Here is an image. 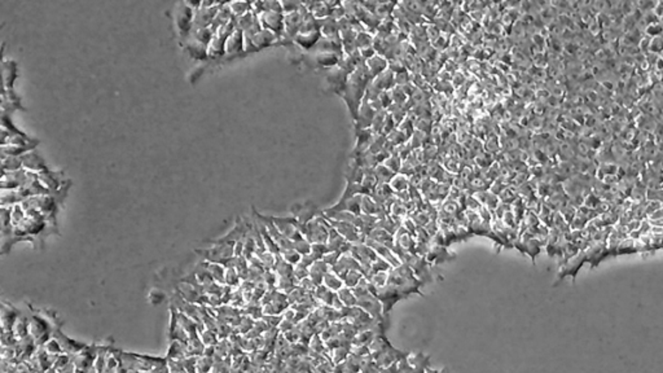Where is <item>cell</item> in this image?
<instances>
[{"instance_id":"e575fe53","label":"cell","mask_w":663,"mask_h":373,"mask_svg":"<svg viewBox=\"0 0 663 373\" xmlns=\"http://www.w3.org/2000/svg\"><path fill=\"white\" fill-rule=\"evenodd\" d=\"M227 4H228V8H230L235 17L243 16V14H245L246 12H249L252 9V3H248V1H231V3Z\"/></svg>"},{"instance_id":"b9f144b4","label":"cell","mask_w":663,"mask_h":373,"mask_svg":"<svg viewBox=\"0 0 663 373\" xmlns=\"http://www.w3.org/2000/svg\"><path fill=\"white\" fill-rule=\"evenodd\" d=\"M384 165H385L390 171H393L395 174V172H398L399 170H400V165H401L400 158H399V156H397V154H392V156H389L388 158H386Z\"/></svg>"},{"instance_id":"ab89813d","label":"cell","mask_w":663,"mask_h":373,"mask_svg":"<svg viewBox=\"0 0 663 373\" xmlns=\"http://www.w3.org/2000/svg\"><path fill=\"white\" fill-rule=\"evenodd\" d=\"M328 253L327 244H311V254L316 260L323 259L324 255Z\"/></svg>"},{"instance_id":"f907efd6","label":"cell","mask_w":663,"mask_h":373,"mask_svg":"<svg viewBox=\"0 0 663 373\" xmlns=\"http://www.w3.org/2000/svg\"><path fill=\"white\" fill-rule=\"evenodd\" d=\"M380 373H398V363L392 364L389 367H384L380 370Z\"/></svg>"},{"instance_id":"bcb514c9","label":"cell","mask_w":663,"mask_h":373,"mask_svg":"<svg viewBox=\"0 0 663 373\" xmlns=\"http://www.w3.org/2000/svg\"><path fill=\"white\" fill-rule=\"evenodd\" d=\"M294 277H295V280H297V282H299L301 280L308 277V267L304 266V264H302L301 262L298 263V264H295V266H294Z\"/></svg>"},{"instance_id":"7a4b0ae2","label":"cell","mask_w":663,"mask_h":373,"mask_svg":"<svg viewBox=\"0 0 663 373\" xmlns=\"http://www.w3.org/2000/svg\"><path fill=\"white\" fill-rule=\"evenodd\" d=\"M388 284L399 289L405 298L412 294H420L424 297V293L421 292L424 284L416 277L411 267L407 266L405 263H400L398 267H394L389 271Z\"/></svg>"},{"instance_id":"7402d4cb","label":"cell","mask_w":663,"mask_h":373,"mask_svg":"<svg viewBox=\"0 0 663 373\" xmlns=\"http://www.w3.org/2000/svg\"><path fill=\"white\" fill-rule=\"evenodd\" d=\"M407 360L414 370L426 371L430 368V355L424 353H409Z\"/></svg>"},{"instance_id":"c3c4849f","label":"cell","mask_w":663,"mask_h":373,"mask_svg":"<svg viewBox=\"0 0 663 373\" xmlns=\"http://www.w3.org/2000/svg\"><path fill=\"white\" fill-rule=\"evenodd\" d=\"M342 254H343L342 251H328V253L324 255L323 260L327 263L329 267H333L334 264H337V262L340 260Z\"/></svg>"},{"instance_id":"3957f363","label":"cell","mask_w":663,"mask_h":373,"mask_svg":"<svg viewBox=\"0 0 663 373\" xmlns=\"http://www.w3.org/2000/svg\"><path fill=\"white\" fill-rule=\"evenodd\" d=\"M301 234L311 244H327L328 241V221L324 217L323 211L319 217L308 222L306 226L299 227Z\"/></svg>"},{"instance_id":"5b68a950","label":"cell","mask_w":663,"mask_h":373,"mask_svg":"<svg viewBox=\"0 0 663 373\" xmlns=\"http://www.w3.org/2000/svg\"><path fill=\"white\" fill-rule=\"evenodd\" d=\"M376 297H377V298H379V301L382 303V308H384V314H385V315L390 314V311L393 310V307H394V306L397 305L399 301H401V299H405L404 294H403V293H401L399 289H397L395 286L390 285V284H388V285L377 289Z\"/></svg>"},{"instance_id":"7c38bea8","label":"cell","mask_w":663,"mask_h":373,"mask_svg":"<svg viewBox=\"0 0 663 373\" xmlns=\"http://www.w3.org/2000/svg\"><path fill=\"white\" fill-rule=\"evenodd\" d=\"M350 73H347L346 70H343L342 68L340 66H336V68L328 69L327 72V81L330 86V90L337 95H342L343 90L346 87L347 79H349Z\"/></svg>"},{"instance_id":"7bdbcfd3","label":"cell","mask_w":663,"mask_h":373,"mask_svg":"<svg viewBox=\"0 0 663 373\" xmlns=\"http://www.w3.org/2000/svg\"><path fill=\"white\" fill-rule=\"evenodd\" d=\"M388 280H389V272H379V273H375V275L371 277V280H369V281L372 282L373 285L379 289V288H382V286L388 285Z\"/></svg>"},{"instance_id":"7dc6e473","label":"cell","mask_w":663,"mask_h":373,"mask_svg":"<svg viewBox=\"0 0 663 373\" xmlns=\"http://www.w3.org/2000/svg\"><path fill=\"white\" fill-rule=\"evenodd\" d=\"M350 353L355 354L358 357H369L371 355V351H369V347L366 346V345H350Z\"/></svg>"},{"instance_id":"cb8c5ba5","label":"cell","mask_w":663,"mask_h":373,"mask_svg":"<svg viewBox=\"0 0 663 373\" xmlns=\"http://www.w3.org/2000/svg\"><path fill=\"white\" fill-rule=\"evenodd\" d=\"M337 292H333V290H330L328 289L327 286H324L323 284L319 286H316V290L314 292V297L315 299L317 301V303H320V305H325V306H330L332 307V303H333L334 298H336Z\"/></svg>"},{"instance_id":"681fc988","label":"cell","mask_w":663,"mask_h":373,"mask_svg":"<svg viewBox=\"0 0 663 373\" xmlns=\"http://www.w3.org/2000/svg\"><path fill=\"white\" fill-rule=\"evenodd\" d=\"M298 286H301L304 292L310 293V294H314V292L316 290V285L311 281L310 277H306V279L301 280V281L298 282Z\"/></svg>"},{"instance_id":"8d00e7d4","label":"cell","mask_w":663,"mask_h":373,"mask_svg":"<svg viewBox=\"0 0 663 373\" xmlns=\"http://www.w3.org/2000/svg\"><path fill=\"white\" fill-rule=\"evenodd\" d=\"M392 268L393 267L390 266V263L384 259V258H381V256H377L376 260H373L372 264H371V271H372L373 275L379 272H389Z\"/></svg>"},{"instance_id":"f35d334b","label":"cell","mask_w":663,"mask_h":373,"mask_svg":"<svg viewBox=\"0 0 663 373\" xmlns=\"http://www.w3.org/2000/svg\"><path fill=\"white\" fill-rule=\"evenodd\" d=\"M293 245H294L295 251H298L301 255H306V254L311 253V243L308 240H306L304 237H302L301 240L294 241Z\"/></svg>"},{"instance_id":"d4e9b609","label":"cell","mask_w":663,"mask_h":373,"mask_svg":"<svg viewBox=\"0 0 663 373\" xmlns=\"http://www.w3.org/2000/svg\"><path fill=\"white\" fill-rule=\"evenodd\" d=\"M214 36V31L210 27H201V29H192L191 34L187 38H192L193 40L198 42L202 46L207 47L210 44L211 39Z\"/></svg>"},{"instance_id":"74e56055","label":"cell","mask_w":663,"mask_h":373,"mask_svg":"<svg viewBox=\"0 0 663 373\" xmlns=\"http://www.w3.org/2000/svg\"><path fill=\"white\" fill-rule=\"evenodd\" d=\"M280 256H281L284 260H286L288 263L293 264V266H295V264H298V263L301 262V258H302L301 254L298 253V251H295L294 249L281 251V253H280Z\"/></svg>"},{"instance_id":"2e32d148","label":"cell","mask_w":663,"mask_h":373,"mask_svg":"<svg viewBox=\"0 0 663 373\" xmlns=\"http://www.w3.org/2000/svg\"><path fill=\"white\" fill-rule=\"evenodd\" d=\"M587 262L586 258V253L584 251H579V253L574 255L573 258H570L567 262H565L563 264H561V273L558 275V279L562 280L565 276H573L574 279H575L576 272H578V269L583 266V263Z\"/></svg>"},{"instance_id":"83f0119b","label":"cell","mask_w":663,"mask_h":373,"mask_svg":"<svg viewBox=\"0 0 663 373\" xmlns=\"http://www.w3.org/2000/svg\"><path fill=\"white\" fill-rule=\"evenodd\" d=\"M389 346H392V342L389 341V338L386 337V334H380L377 337H375L372 340V342L368 345L369 351H371V355H375V354H379L381 351L386 350Z\"/></svg>"},{"instance_id":"277c9868","label":"cell","mask_w":663,"mask_h":373,"mask_svg":"<svg viewBox=\"0 0 663 373\" xmlns=\"http://www.w3.org/2000/svg\"><path fill=\"white\" fill-rule=\"evenodd\" d=\"M401 263H405L407 266L411 267V269L413 271L416 277H417L424 285H426V284L433 281L431 264L427 262L426 258H424V256H418L416 255V254L408 253L407 255L404 256V259L401 260Z\"/></svg>"},{"instance_id":"603a6c76","label":"cell","mask_w":663,"mask_h":373,"mask_svg":"<svg viewBox=\"0 0 663 373\" xmlns=\"http://www.w3.org/2000/svg\"><path fill=\"white\" fill-rule=\"evenodd\" d=\"M366 65L368 68L369 73L372 75V78L375 79L376 77H379L380 74L388 70V61H386L382 56L376 55L373 56L372 59H369L368 61H366Z\"/></svg>"},{"instance_id":"4316f807","label":"cell","mask_w":663,"mask_h":373,"mask_svg":"<svg viewBox=\"0 0 663 373\" xmlns=\"http://www.w3.org/2000/svg\"><path fill=\"white\" fill-rule=\"evenodd\" d=\"M187 51L196 60L207 59V47L202 46L192 38H187Z\"/></svg>"},{"instance_id":"60d3db41","label":"cell","mask_w":663,"mask_h":373,"mask_svg":"<svg viewBox=\"0 0 663 373\" xmlns=\"http://www.w3.org/2000/svg\"><path fill=\"white\" fill-rule=\"evenodd\" d=\"M380 370L381 368L376 364L372 357L369 355L366 362H364V364L362 366V368H360V373H380Z\"/></svg>"},{"instance_id":"e0dca14e","label":"cell","mask_w":663,"mask_h":373,"mask_svg":"<svg viewBox=\"0 0 663 373\" xmlns=\"http://www.w3.org/2000/svg\"><path fill=\"white\" fill-rule=\"evenodd\" d=\"M241 52H244V33L241 30L236 29L227 39L224 56L233 57V56H239Z\"/></svg>"},{"instance_id":"ac0fdd59","label":"cell","mask_w":663,"mask_h":373,"mask_svg":"<svg viewBox=\"0 0 663 373\" xmlns=\"http://www.w3.org/2000/svg\"><path fill=\"white\" fill-rule=\"evenodd\" d=\"M364 243H366L368 247L372 248V249L376 251V254H377V255L381 256V258H384L385 260H388L393 268H394V267H398L399 264H400V260H399L398 258L395 256V254L393 253L390 248L385 247V245H382V244L376 243V241L371 240V239H366V240H364Z\"/></svg>"},{"instance_id":"f1b7e54d","label":"cell","mask_w":663,"mask_h":373,"mask_svg":"<svg viewBox=\"0 0 663 373\" xmlns=\"http://www.w3.org/2000/svg\"><path fill=\"white\" fill-rule=\"evenodd\" d=\"M206 268L209 269V272L213 276L214 281L219 282V284L226 282V267L219 264V263L206 262Z\"/></svg>"},{"instance_id":"8fae6325","label":"cell","mask_w":663,"mask_h":373,"mask_svg":"<svg viewBox=\"0 0 663 373\" xmlns=\"http://www.w3.org/2000/svg\"><path fill=\"white\" fill-rule=\"evenodd\" d=\"M332 226L337 230V232L341 235V236L350 244H358V243H364L366 240V237L363 236L360 234V231L353 226V224L346 223V222H338V221H333V219H328Z\"/></svg>"},{"instance_id":"484cf974","label":"cell","mask_w":663,"mask_h":373,"mask_svg":"<svg viewBox=\"0 0 663 373\" xmlns=\"http://www.w3.org/2000/svg\"><path fill=\"white\" fill-rule=\"evenodd\" d=\"M235 22H236V29L241 30L244 33V31L249 30L250 27L254 26L258 22V16L250 9L249 12H246L243 16L235 17Z\"/></svg>"},{"instance_id":"44dd1931","label":"cell","mask_w":663,"mask_h":373,"mask_svg":"<svg viewBox=\"0 0 663 373\" xmlns=\"http://www.w3.org/2000/svg\"><path fill=\"white\" fill-rule=\"evenodd\" d=\"M367 239H371V240L376 241V243L382 244V245H385V247L390 248V249L394 247V244H395L394 235L389 234L388 231L382 230V228H377V227H376L375 230L371 231V234L367 236Z\"/></svg>"},{"instance_id":"30bf717a","label":"cell","mask_w":663,"mask_h":373,"mask_svg":"<svg viewBox=\"0 0 663 373\" xmlns=\"http://www.w3.org/2000/svg\"><path fill=\"white\" fill-rule=\"evenodd\" d=\"M409 353L408 351H401L397 347L389 346L386 350L381 351L379 354H375V355H371L372 359L375 360L376 364L380 367V368H384V367H389L392 366V364L399 363L400 360L405 359L408 358Z\"/></svg>"},{"instance_id":"6da1fadb","label":"cell","mask_w":663,"mask_h":373,"mask_svg":"<svg viewBox=\"0 0 663 373\" xmlns=\"http://www.w3.org/2000/svg\"><path fill=\"white\" fill-rule=\"evenodd\" d=\"M372 81H373L372 75L369 73L366 62L360 64V65L355 69V72H353L349 75L346 87L343 90L341 98L346 101V104L347 107H349V111L350 113H351V116H353L354 121H356V118H358V113H359L360 105H362V100L363 98L366 96L367 88H368L369 83Z\"/></svg>"},{"instance_id":"4fadbf2b","label":"cell","mask_w":663,"mask_h":373,"mask_svg":"<svg viewBox=\"0 0 663 373\" xmlns=\"http://www.w3.org/2000/svg\"><path fill=\"white\" fill-rule=\"evenodd\" d=\"M456 254L448 250L447 247H440V245H430L429 253L426 254V260L430 263L431 266H438L443 264L446 262L456 259Z\"/></svg>"},{"instance_id":"9a60e30c","label":"cell","mask_w":663,"mask_h":373,"mask_svg":"<svg viewBox=\"0 0 663 373\" xmlns=\"http://www.w3.org/2000/svg\"><path fill=\"white\" fill-rule=\"evenodd\" d=\"M21 161H22V169L34 172V174H40V172L48 170L42 157L35 152H27L22 154Z\"/></svg>"},{"instance_id":"816d5d0a","label":"cell","mask_w":663,"mask_h":373,"mask_svg":"<svg viewBox=\"0 0 663 373\" xmlns=\"http://www.w3.org/2000/svg\"><path fill=\"white\" fill-rule=\"evenodd\" d=\"M439 373H450V370H448L447 367H444V368H442V370L439 371Z\"/></svg>"},{"instance_id":"f6af8a7d","label":"cell","mask_w":663,"mask_h":373,"mask_svg":"<svg viewBox=\"0 0 663 373\" xmlns=\"http://www.w3.org/2000/svg\"><path fill=\"white\" fill-rule=\"evenodd\" d=\"M334 364L333 362L329 359H325L324 362L317 364L316 367H314V373H333L334 371Z\"/></svg>"},{"instance_id":"52a82bcc","label":"cell","mask_w":663,"mask_h":373,"mask_svg":"<svg viewBox=\"0 0 663 373\" xmlns=\"http://www.w3.org/2000/svg\"><path fill=\"white\" fill-rule=\"evenodd\" d=\"M193 14L194 8L192 7L191 4L181 3L179 5L178 10H176L175 22H176V26H178L179 33H180L181 36H188L191 34L192 27H193Z\"/></svg>"},{"instance_id":"1f68e13d","label":"cell","mask_w":663,"mask_h":373,"mask_svg":"<svg viewBox=\"0 0 663 373\" xmlns=\"http://www.w3.org/2000/svg\"><path fill=\"white\" fill-rule=\"evenodd\" d=\"M338 297H340L341 302L343 303L345 307H354L358 303V299H356L355 294H354V290L350 288H346V286H343L341 290L337 292Z\"/></svg>"},{"instance_id":"d6986e66","label":"cell","mask_w":663,"mask_h":373,"mask_svg":"<svg viewBox=\"0 0 663 373\" xmlns=\"http://www.w3.org/2000/svg\"><path fill=\"white\" fill-rule=\"evenodd\" d=\"M320 38H321L320 30H315V31H310V33H299L297 36H295L293 42H294L295 44H298L299 47H302L303 49H306V51H311V49L316 46L317 42L320 40Z\"/></svg>"},{"instance_id":"836d02e7","label":"cell","mask_w":663,"mask_h":373,"mask_svg":"<svg viewBox=\"0 0 663 373\" xmlns=\"http://www.w3.org/2000/svg\"><path fill=\"white\" fill-rule=\"evenodd\" d=\"M389 185L392 187L393 191L395 192H404L408 189V185H409V180L405 175H401V174H397L394 178L390 180Z\"/></svg>"},{"instance_id":"8992f818","label":"cell","mask_w":663,"mask_h":373,"mask_svg":"<svg viewBox=\"0 0 663 373\" xmlns=\"http://www.w3.org/2000/svg\"><path fill=\"white\" fill-rule=\"evenodd\" d=\"M259 23L262 29L269 30L273 34L282 39L284 38V13H276V12H263L258 16ZM284 40V39H282ZM286 44V42L284 40Z\"/></svg>"},{"instance_id":"ba28073f","label":"cell","mask_w":663,"mask_h":373,"mask_svg":"<svg viewBox=\"0 0 663 373\" xmlns=\"http://www.w3.org/2000/svg\"><path fill=\"white\" fill-rule=\"evenodd\" d=\"M356 306L363 308L371 318L376 319V320H384V319L389 318V315L384 314L382 303L379 301V298H377L376 295L371 294V293L358 298V303H356Z\"/></svg>"},{"instance_id":"9c48e42d","label":"cell","mask_w":663,"mask_h":373,"mask_svg":"<svg viewBox=\"0 0 663 373\" xmlns=\"http://www.w3.org/2000/svg\"><path fill=\"white\" fill-rule=\"evenodd\" d=\"M321 211L323 210H320V209L317 208L316 205H315L312 201H307L301 205H294V206L291 208L293 217L297 219L298 226H299V227L306 226L308 222H311L312 219L319 217V215L321 214Z\"/></svg>"},{"instance_id":"f546056e","label":"cell","mask_w":663,"mask_h":373,"mask_svg":"<svg viewBox=\"0 0 663 373\" xmlns=\"http://www.w3.org/2000/svg\"><path fill=\"white\" fill-rule=\"evenodd\" d=\"M323 285L327 286L330 290H333V292H338V290H341L345 286L343 285V280L341 279L340 276H337L336 273L332 272V271H329L327 275L324 276Z\"/></svg>"},{"instance_id":"ffe728a7","label":"cell","mask_w":663,"mask_h":373,"mask_svg":"<svg viewBox=\"0 0 663 373\" xmlns=\"http://www.w3.org/2000/svg\"><path fill=\"white\" fill-rule=\"evenodd\" d=\"M330 271V267L328 266L327 263L324 262L323 259L316 260V262L312 264V266L308 268V277L311 279V281L314 282L315 285L319 286L323 284L324 276L327 275L328 272Z\"/></svg>"},{"instance_id":"d590c367","label":"cell","mask_w":663,"mask_h":373,"mask_svg":"<svg viewBox=\"0 0 663 373\" xmlns=\"http://www.w3.org/2000/svg\"><path fill=\"white\" fill-rule=\"evenodd\" d=\"M341 332H342V323L341 321L340 323H330L327 327V329L320 334V337L324 342H327L330 338L340 336Z\"/></svg>"},{"instance_id":"ee69618b","label":"cell","mask_w":663,"mask_h":373,"mask_svg":"<svg viewBox=\"0 0 663 373\" xmlns=\"http://www.w3.org/2000/svg\"><path fill=\"white\" fill-rule=\"evenodd\" d=\"M240 276L236 268H226V284L228 286L239 285Z\"/></svg>"},{"instance_id":"d6a6232c","label":"cell","mask_w":663,"mask_h":373,"mask_svg":"<svg viewBox=\"0 0 663 373\" xmlns=\"http://www.w3.org/2000/svg\"><path fill=\"white\" fill-rule=\"evenodd\" d=\"M363 277H364V275H363L360 271H358V269H351V271H349V272L346 273V276L343 277V285L346 286V288L354 289L355 286H358V284H359L360 280H362Z\"/></svg>"},{"instance_id":"5bb4252c","label":"cell","mask_w":663,"mask_h":373,"mask_svg":"<svg viewBox=\"0 0 663 373\" xmlns=\"http://www.w3.org/2000/svg\"><path fill=\"white\" fill-rule=\"evenodd\" d=\"M249 39L252 40V46L253 49H254V52H257L259 49L265 48V47L278 44V42H281V44H285L284 40L280 39L276 34H273L272 31L265 29H262L259 33H257L256 35L253 36V38H249Z\"/></svg>"},{"instance_id":"4dcf8cb0","label":"cell","mask_w":663,"mask_h":373,"mask_svg":"<svg viewBox=\"0 0 663 373\" xmlns=\"http://www.w3.org/2000/svg\"><path fill=\"white\" fill-rule=\"evenodd\" d=\"M350 355V346H341L337 347L334 350L329 351V358L333 362L334 366L345 363Z\"/></svg>"}]
</instances>
